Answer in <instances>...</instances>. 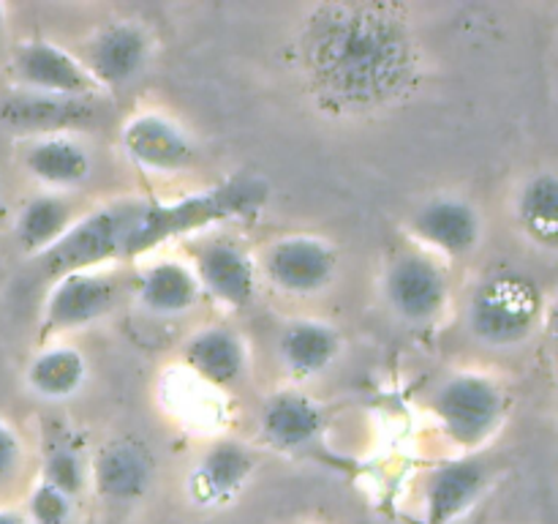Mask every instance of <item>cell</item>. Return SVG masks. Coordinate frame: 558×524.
Returning a JSON list of instances; mask_svg holds the SVG:
<instances>
[{
  "label": "cell",
  "mask_w": 558,
  "mask_h": 524,
  "mask_svg": "<svg viewBox=\"0 0 558 524\" xmlns=\"http://www.w3.org/2000/svg\"><path fill=\"white\" fill-rule=\"evenodd\" d=\"M292 44L305 91L336 115H376L417 85L420 44L401 5L319 3Z\"/></svg>",
  "instance_id": "obj_1"
},
{
  "label": "cell",
  "mask_w": 558,
  "mask_h": 524,
  "mask_svg": "<svg viewBox=\"0 0 558 524\" xmlns=\"http://www.w3.org/2000/svg\"><path fill=\"white\" fill-rule=\"evenodd\" d=\"M267 186L256 178H238L232 183L216 186L213 191L185 196L167 207H140L131 218L129 235H125V257L142 254L172 235L194 233L207 224L223 222V218L243 216L265 202Z\"/></svg>",
  "instance_id": "obj_2"
},
{
  "label": "cell",
  "mask_w": 558,
  "mask_h": 524,
  "mask_svg": "<svg viewBox=\"0 0 558 524\" xmlns=\"http://www.w3.org/2000/svg\"><path fill=\"white\" fill-rule=\"evenodd\" d=\"M543 295L518 273H505L480 284L466 306V325L477 342L510 349L526 342L539 325Z\"/></svg>",
  "instance_id": "obj_3"
},
{
  "label": "cell",
  "mask_w": 558,
  "mask_h": 524,
  "mask_svg": "<svg viewBox=\"0 0 558 524\" xmlns=\"http://www.w3.org/2000/svg\"><path fill=\"white\" fill-rule=\"evenodd\" d=\"M434 413L452 442L477 448L499 429L505 418V393L480 371H458L436 388Z\"/></svg>",
  "instance_id": "obj_4"
},
{
  "label": "cell",
  "mask_w": 558,
  "mask_h": 524,
  "mask_svg": "<svg viewBox=\"0 0 558 524\" xmlns=\"http://www.w3.org/2000/svg\"><path fill=\"white\" fill-rule=\"evenodd\" d=\"M134 207H101L80 222L71 224L44 254V267L52 278L65 273L96 271L104 262L125 257V235H129Z\"/></svg>",
  "instance_id": "obj_5"
},
{
  "label": "cell",
  "mask_w": 558,
  "mask_h": 524,
  "mask_svg": "<svg viewBox=\"0 0 558 524\" xmlns=\"http://www.w3.org/2000/svg\"><path fill=\"white\" fill-rule=\"evenodd\" d=\"M338 251L319 235H281L262 254V273L278 293L311 298L332 287L338 276Z\"/></svg>",
  "instance_id": "obj_6"
},
{
  "label": "cell",
  "mask_w": 558,
  "mask_h": 524,
  "mask_svg": "<svg viewBox=\"0 0 558 524\" xmlns=\"http://www.w3.org/2000/svg\"><path fill=\"white\" fill-rule=\"evenodd\" d=\"M381 293L398 320L407 325H430L450 300V282L434 257L409 251L387 265Z\"/></svg>",
  "instance_id": "obj_7"
},
{
  "label": "cell",
  "mask_w": 558,
  "mask_h": 524,
  "mask_svg": "<svg viewBox=\"0 0 558 524\" xmlns=\"http://www.w3.org/2000/svg\"><path fill=\"white\" fill-rule=\"evenodd\" d=\"M118 287L98 271L65 273L52 282L41 314V336L58 338L104 320L114 309Z\"/></svg>",
  "instance_id": "obj_8"
},
{
  "label": "cell",
  "mask_w": 558,
  "mask_h": 524,
  "mask_svg": "<svg viewBox=\"0 0 558 524\" xmlns=\"http://www.w3.org/2000/svg\"><path fill=\"white\" fill-rule=\"evenodd\" d=\"M14 80L31 96L49 98H87L98 91L85 63L60 44L33 38L14 52L11 60Z\"/></svg>",
  "instance_id": "obj_9"
},
{
  "label": "cell",
  "mask_w": 558,
  "mask_h": 524,
  "mask_svg": "<svg viewBox=\"0 0 558 524\" xmlns=\"http://www.w3.org/2000/svg\"><path fill=\"white\" fill-rule=\"evenodd\" d=\"M125 156L145 172L174 175L194 164L196 147L189 131L169 115L145 109L120 131Z\"/></svg>",
  "instance_id": "obj_10"
},
{
  "label": "cell",
  "mask_w": 558,
  "mask_h": 524,
  "mask_svg": "<svg viewBox=\"0 0 558 524\" xmlns=\"http://www.w3.org/2000/svg\"><path fill=\"white\" fill-rule=\"evenodd\" d=\"M150 36L131 20H114L93 36L87 58L82 60L98 91L125 87L150 63Z\"/></svg>",
  "instance_id": "obj_11"
},
{
  "label": "cell",
  "mask_w": 558,
  "mask_h": 524,
  "mask_svg": "<svg viewBox=\"0 0 558 524\" xmlns=\"http://www.w3.org/2000/svg\"><path fill=\"white\" fill-rule=\"evenodd\" d=\"M90 478L98 497L112 505H134L150 491L156 480V462L142 442L131 437H114L104 442L93 456Z\"/></svg>",
  "instance_id": "obj_12"
},
{
  "label": "cell",
  "mask_w": 558,
  "mask_h": 524,
  "mask_svg": "<svg viewBox=\"0 0 558 524\" xmlns=\"http://www.w3.org/2000/svg\"><path fill=\"white\" fill-rule=\"evenodd\" d=\"M412 233L445 257H466L483 243V216L474 202L456 194L430 196L414 211Z\"/></svg>",
  "instance_id": "obj_13"
},
{
  "label": "cell",
  "mask_w": 558,
  "mask_h": 524,
  "mask_svg": "<svg viewBox=\"0 0 558 524\" xmlns=\"http://www.w3.org/2000/svg\"><path fill=\"white\" fill-rule=\"evenodd\" d=\"M256 473V453L243 442L221 440L207 448L189 473V495L202 508H223L238 500Z\"/></svg>",
  "instance_id": "obj_14"
},
{
  "label": "cell",
  "mask_w": 558,
  "mask_h": 524,
  "mask_svg": "<svg viewBox=\"0 0 558 524\" xmlns=\"http://www.w3.org/2000/svg\"><path fill=\"white\" fill-rule=\"evenodd\" d=\"M194 276L202 293L227 309H245L256 298V265L248 251L229 240H213L196 254Z\"/></svg>",
  "instance_id": "obj_15"
},
{
  "label": "cell",
  "mask_w": 558,
  "mask_h": 524,
  "mask_svg": "<svg viewBox=\"0 0 558 524\" xmlns=\"http://www.w3.org/2000/svg\"><path fill=\"white\" fill-rule=\"evenodd\" d=\"M22 169L47 189L71 191L90 180L93 158L80 140L58 131V134L33 136L27 142L22 151Z\"/></svg>",
  "instance_id": "obj_16"
},
{
  "label": "cell",
  "mask_w": 558,
  "mask_h": 524,
  "mask_svg": "<svg viewBox=\"0 0 558 524\" xmlns=\"http://www.w3.org/2000/svg\"><path fill=\"white\" fill-rule=\"evenodd\" d=\"M341 333L336 325L314 317L287 322L278 333V360L298 380H314L330 371L341 358Z\"/></svg>",
  "instance_id": "obj_17"
},
{
  "label": "cell",
  "mask_w": 558,
  "mask_h": 524,
  "mask_svg": "<svg viewBox=\"0 0 558 524\" xmlns=\"http://www.w3.org/2000/svg\"><path fill=\"white\" fill-rule=\"evenodd\" d=\"M325 426V413L319 402L308 393L289 388V391L272 393L259 413V431L267 445L276 451L294 453L308 448Z\"/></svg>",
  "instance_id": "obj_18"
},
{
  "label": "cell",
  "mask_w": 558,
  "mask_h": 524,
  "mask_svg": "<svg viewBox=\"0 0 558 524\" xmlns=\"http://www.w3.org/2000/svg\"><path fill=\"white\" fill-rule=\"evenodd\" d=\"M189 371L213 388H229L243 380L248 366L245 342L227 325H207L191 333L183 347Z\"/></svg>",
  "instance_id": "obj_19"
},
{
  "label": "cell",
  "mask_w": 558,
  "mask_h": 524,
  "mask_svg": "<svg viewBox=\"0 0 558 524\" xmlns=\"http://www.w3.org/2000/svg\"><path fill=\"white\" fill-rule=\"evenodd\" d=\"M488 469L477 458H458L436 469L425 489L428 524H452L483 497Z\"/></svg>",
  "instance_id": "obj_20"
},
{
  "label": "cell",
  "mask_w": 558,
  "mask_h": 524,
  "mask_svg": "<svg viewBox=\"0 0 558 524\" xmlns=\"http://www.w3.org/2000/svg\"><path fill=\"white\" fill-rule=\"evenodd\" d=\"M199 282L194 267L178 260H158L142 271L136 284V298L145 311L156 317L189 314L199 303Z\"/></svg>",
  "instance_id": "obj_21"
},
{
  "label": "cell",
  "mask_w": 558,
  "mask_h": 524,
  "mask_svg": "<svg viewBox=\"0 0 558 524\" xmlns=\"http://www.w3.org/2000/svg\"><path fill=\"white\" fill-rule=\"evenodd\" d=\"M87 380V358L71 344H49L31 358L25 382L33 396L47 402H63L76 396Z\"/></svg>",
  "instance_id": "obj_22"
},
{
  "label": "cell",
  "mask_w": 558,
  "mask_h": 524,
  "mask_svg": "<svg viewBox=\"0 0 558 524\" xmlns=\"http://www.w3.org/2000/svg\"><path fill=\"white\" fill-rule=\"evenodd\" d=\"M515 216L523 235L543 249H556L558 240V180L550 169L534 172L521 186Z\"/></svg>",
  "instance_id": "obj_23"
},
{
  "label": "cell",
  "mask_w": 558,
  "mask_h": 524,
  "mask_svg": "<svg viewBox=\"0 0 558 524\" xmlns=\"http://www.w3.org/2000/svg\"><path fill=\"white\" fill-rule=\"evenodd\" d=\"M71 224V205L63 196L38 194L16 216V240L31 254H44Z\"/></svg>",
  "instance_id": "obj_24"
},
{
  "label": "cell",
  "mask_w": 558,
  "mask_h": 524,
  "mask_svg": "<svg viewBox=\"0 0 558 524\" xmlns=\"http://www.w3.org/2000/svg\"><path fill=\"white\" fill-rule=\"evenodd\" d=\"M3 118L11 123L25 126V129L44 131V134H58L65 126L82 123L90 115L87 98H49V96H22L3 104Z\"/></svg>",
  "instance_id": "obj_25"
},
{
  "label": "cell",
  "mask_w": 558,
  "mask_h": 524,
  "mask_svg": "<svg viewBox=\"0 0 558 524\" xmlns=\"http://www.w3.org/2000/svg\"><path fill=\"white\" fill-rule=\"evenodd\" d=\"M74 513V497L60 491L58 486L38 478L33 495L27 500V522L31 524H69Z\"/></svg>",
  "instance_id": "obj_26"
},
{
  "label": "cell",
  "mask_w": 558,
  "mask_h": 524,
  "mask_svg": "<svg viewBox=\"0 0 558 524\" xmlns=\"http://www.w3.org/2000/svg\"><path fill=\"white\" fill-rule=\"evenodd\" d=\"M41 478L47 480V484L58 486V489L65 491L69 497H76L82 491V486H85V473H82L80 456L65 445H54L52 451L47 453Z\"/></svg>",
  "instance_id": "obj_27"
},
{
  "label": "cell",
  "mask_w": 558,
  "mask_h": 524,
  "mask_svg": "<svg viewBox=\"0 0 558 524\" xmlns=\"http://www.w3.org/2000/svg\"><path fill=\"white\" fill-rule=\"evenodd\" d=\"M25 462V445L9 420L0 418V486L14 480Z\"/></svg>",
  "instance_id": "obj_28"
},
{
  "label": "cell",
  "mask_w": 558,
  "mask_h": 524,
  "mask_svg": "<svg viewBox=\"0 0 558 524\" xmlns=\"http://www.w3.org/2000/svg\"><path fill=\"white\" fill-rule=\"evenodd\" d=\"M0 524H31V522H27V516H22V513L0 508Z\"/></svg>",
  "instance_id": "obj_29"
},
{
  "label": "cell",
  "mask_w": 558,
  "mask_h": 524,
  "mask_svg": "<svg viewBox=\"0 0 558 524\" xmlns=\"http://www.w3.org/2000/svg\"><path fill=\"white\" fill-rule=\"evenodd\" d=\"M3 27H5V9L0 5V36H3Z\"/></svg>",
  "instance_id": "obj_30"
}]
</instances>
